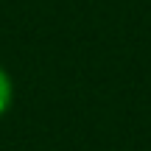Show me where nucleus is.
Wrapping results in <instances>:
<instances>
[{
    "instance_id": "f257e3e1",
    "label": "nucleus",
    "mask_w": 151,
    "mask_h": 151,
    "mask_svg": "<svg viewBox=\"0 0 151 151\" xmlns=\"http://www.w3.org/2000/svg\"><path fill=\"white\" fill-rule=\"evenodd\" d=\"M11 98H14V87H11V78H9V73L0 67V118L9 112Z\"/></svg>"
}]
</instances>
